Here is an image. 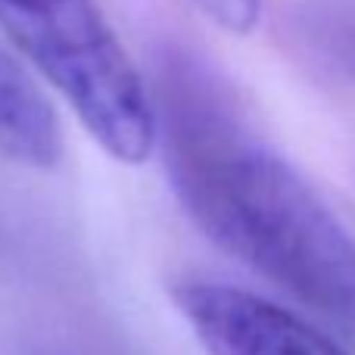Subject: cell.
Returning a JSON list of instances; mask_svg holds the SVG:
<instances>
[{"label":"cell","instance_id":"3957f363","mask_svg":"<svg viewBox=\"0 0 355 355\" xmlns=\"http://www.w3.org/2000/svg\"><path fill=\"white\" fill-rule=\"evenodd\" d=\"M172 302L206 355H346L312 321L231 284L184 281Z\"/></svg>","mask_w":355,"mask_h":355},{"label":"cell","instance_id":"5b68a950","mask_svg":"<svg viewBox=\"0 0 355 355\" xmlns=\"http://www.w3.org/2000/svg\"><path fill=\"white\" fill-rule=\"evenodd\" d=\"M293 31L318 72L355 87V0H306Z\"/></svg>","mask_w":355,"mask_h":355},{"label":"cell","instance_id":"7a4b0ae2","mask_svg":"<svg viewBox=\"0 0 355 355\" xmlns=\"http://www.w3.org/2000/svg\"><path fill=\"white\" fill-rule=\"evenodd\" d=\"M0 31L112 159L153 153V91L94 0H0Z\"/></svg>","mask_w":355,"mask_h":355},{"label":"cell","instance_id":"277c9868","mask_svg":"<svg viewBox=\"0 0 355 355\" xmlns=\"http://www.w3.org/2000/svg\"><path fill=\"white\" fill-rule=\"evenodd\" d=\"M62 156V128L41 87L0 47V159L53 168Z\"/></svg>","mask_w":355,"mask_h":355},{"label":"cell","instance_id":"8992f818","mask_svg":"<svg viewBox=\"0 0 355 355\" xmlns=\"http://www.w3.org/2000/svg\"><path fill=\"white\" fill-rule=\"evenodd\" d=\"M190 3L231 35L252 31L259 22V12H262V0H190Z\"/></svg>","mask_w":355,"mask_h":355},{"label":"cell","instance_id":"6da1fadb","mask_svg":"<svg viewBox=\"0 0 355 355\" xmlns=\"http://www.w3.org/2000/svg\"><path fill=\"white\" fill-rule=\"evenodd\" d=\"M153 106L156 147L190 221L259 277L355 331V237L259 141L225 81L187 50H166Z\"/></svg>","mask_w":355,"mask_h":355}]
</instances>
